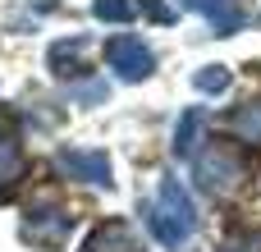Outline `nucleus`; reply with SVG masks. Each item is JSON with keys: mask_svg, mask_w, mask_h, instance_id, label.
Returning <instances> with one entry per match:
<instances>
[{"mask_svg": "<svg viewBox=\"0 0 261 252\" xmlns=\"http://www.w3.org/2000/svg\"><path fill=\"white\" fill-rule=\"evenodd\" d=\"M147 220H151V234H156L165 248H184L188 234L197 230V207H193V197L184 193V184H179L174 174L161 179V188H156V207L147 211Z\"/></svg>", "mask_w": 261, "mask_h": 252, "instance_id": "obj_1", "label": "nucleus"}, {"mask_svg": "<svg viewBox=\"0 0 261 252\" xmlns=\"http://www.w3.org/2000/svg\"><path fill=\"white\" fill-rule=\"evenodd\" d=\"M193 179H197L202 193H211V197H229V193H239V184L248 179V165H243V156H239L234 142L216 138V142H206L202 156L193 161Z\"/></svg>", "mask_w": 261, "mask_h": 252, "instance_id": "obj_2", "label": "nucleus"}, {"mask_svg": "<svg viewBox=\"0 0 261 252\" xmlns=\"http://www.w3.org/2000/svg\"><path fill=\"white\" fill-rule=\"evenodd\" d=\"M106 64H110L124 83H142V78H151L156 55H151V46H147L142 37L124 32V37H110V41H106Z\"/></svg>", "mask_w": 261, "mask_h": 252, "instance_id": "obj_3", "label": "nucleus"}, {"mask_svg": "<svg viewBox=\"0 0 261 252\" xmlns=\"http://www.w3.org/2000/svg\"><path fill=\"white\" fill-rule=\"evenodd\" d=\"M55 165L83 184H96V188H110L115 174H110V156L106 152H87V147H60L55 152Z\"/></svg>", "mask_w": 261, "mask_h": 252, "instance_id": "obj_4", "label": "nucleus"}, {"mask_svg": "<svg viewBox=\"0 0 261 252\" xmlns=\"http://www.w3.org/2000/svg\"><path fill=\"white\" fill-rule=\"evenodd\" d=\"M69 230H73V220L64 216V211H28L23 216V243H32V248H60L64 239H69Z\"/></svg>", "mask_w": 261, "mask_h": 252, "instance_id": "obj_5", "label": "nucleus"}, {"mask_svg": "<svg viewBox=\"0 0 261 252\" xmlns=\"http://www.w3.org/2000/svg\"><path fill=\"white\" fill-rule=\"evenodd\" d=\"M83 252H142V243H138V234L128 230V220H106V225H96V230L87 234Z\"/></svg>", "mask_w": 261, "mask_h": 252, "instance_id": "obj_6", "label": "nucleus"}, {"mask_svg": "<svg viewBox=\"0 0 261 252\" xmlns=\"http://www.w3.org/2000/svg\"><path fill=\"white\" fill-rule=\"evenodd\" d=\"M18 170H23V147L9 119H0V202L18 188Z\"/></svg>", "mask_w": 261, "mask_h": 252, "instance_id": "obj_7", "label": "nucleus"}, {"mask_svg": "<svg viewBox=\"0 0 261 252\" xmlns=\"http://www.w3.org/2000/svg\"><path fill=\"white\" fill-rule=\"evenodd\" d=\"M184 5H188V9H197V14H202V18H206L220 37L243 28V9H239L234 0H184Z\"/></svg>", "mask_w": 261, "mask_h": 252, "instance_id": "obj_8", "label": "nucleus"}, {"mask_svg": "<svg viewBox=\"0 0 261 252\" xmlns=\"http://www.w3.org/2000/svg\"><path fill=\"white\" fill-rule=\"evenodd\" d=\"M83 51H87V41H83V37L55 41V46H50V69H55V73H64V78H73V73H87L92 64L83 60Z\"/></svg>", "mask_w": 261, "mask_h": 252, "instance_id": "obj_9", "label": "nucleus"}, {"mask_svg": "<svg viewBox=\"0 0 261 252\" xmlns=\"http://www.w3.org/2000/svg\"><path fill=\"white\" fill-rule=\"evenodd\" d=\"M229 129L239 133V142H248V147H261V101L243 106V110H234V115H229Z\"/></svg>", "mask_w": 261, "mask_h": 252, "instance_id": "obj_10", "label": "nucleus"}, {"mask_svg": "<svg viewBox=\"0 0 261 252\" xmlns=\"http://www.w3.org/2000/svg\"><path fill=\"white\" fill-rule=\"evenodd\" d=\"M197 133H202V110H184V119H179V129H174V152H179V156H193Z\"/></svg>", "mask_w": 261, "mask_h": 252, "instance_id": "obj_11", "label": "nucleus"}, {"mask_svg": "<svg viewBox=\"0 0 261 252\" xmlns=\"http://www.w3.org/2000/svg\"><path fill=\"white\" fill-rule=\"evenodd\" d=\"M197 92H206V96H220L225 87H229V69L225 64H206V69H197Z\"/></svg>", "mask_w": 261, "mask_h": 252, "instance_id": "obj_12", "label": "nucleus"}, {"mask_svg": "<svg viewBox=\"0 0 261 252\" xmlns=\"http://www.w3.org/2000/svg\"><path fill=\"white\" fill-rule=\"evenodd\" d=\"M92 18H101V23H128L133 18V0H92Z\"/></svg>", "mask_w": 261, "mask_h": 252, "instance_id": "obj_13", "label": "nucleus"}, {"mask_svg": "<svg viewBox=\"0 0 261 252\" xmlns=\"http://www.w3.org/2000/svg\"><path fill=\"white\" fill-rule=\"evenodd\" d=\"M142 5H147V14H151L156 23H174V9H170V5H161V0H142Z\"/></svg>", "mask_w": 261, "mask_h": 252, "instance_id": "obj_14", "label": "nucleus"}, {"mask_svg": "<svg viewBox=\"0 0 261 252\" xmlns=\"http://www.w3.org/2000/svg\"><path fill=\"white\" fill-rule=\"evenodd\" d=\"M229 252H239V248H229Z\"/></svg>", "mask_w": 261, "mask_h": 252, "instance_id": "obj_15", "label": "nucleus"}]
</instances>
